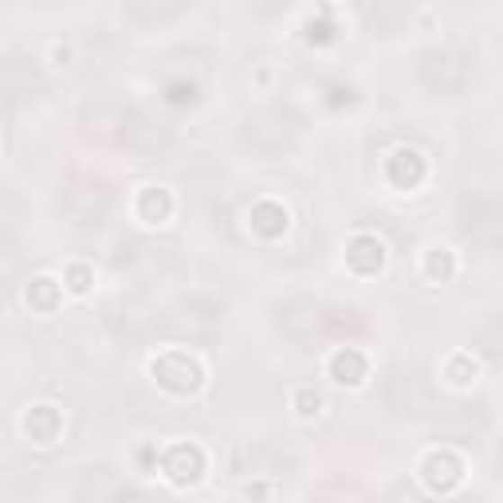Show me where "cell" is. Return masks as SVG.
I'll use <instances>...</instances> for the list:
<instances>
[{"instance_id": "6da1fadb", "label": "cell", "mask_w": 503, "mask_h": 503, "mask_svg": "<svg viewBox=\"0 0 503 503\" xmlns=\"http://www.w3.org/2000/svg\"><path fill=\"white\" fill-rule=\"evenodd\" d=\"M149 373H154V382L162 385V390L177 393V398H185V393H197L201 390V378H205L197 362H193L189 355H181V350H169V355L154 358Z\"/></svg>"}, {"instance_id": "7a4b0ae2", "label": "cell", "mask_w": 503, "mask_h": 503, "mask_svg": "<svg viewBox=\"0 0 503 503\" xmlns=\"http://www.w3.org/2000/svg\"><path fill=\"white\" fill-rule=\"evenodd\" d=\"M157 464H162V476L169 484L189 488L201 480V472H205V453H201L197 445H169Z\"/></svg>"}, {"instance_id": "3957f363", "label": "cell", "mask_w": 503, "mask_h": 503, "mask_svg": "<svg viewBox=\"0 0 503 503\" xmlns=\"http://www.w3.org/2000/svg\"><path fill=\"white\" fill-rule=\"evenodd\" d=\"M421 480L429 491H441L445 496V491H453L460 480H464V464H460L453 453H429L421 464Z\"/></svg>"}, {"instance_id": "277c9868", "label": "cell", "mask_w": 503, "mask_h": 503, "mask_svg": "<svg viewBox=\"0 0 503 503\" xmlns=\"http://www.w3.org/2000/svg\"><path fill=\"white\" fill-rule=\"evenodd\" d=\"M346 264H350V272H358V275L382 272L385 244L378 237H370V232H358V237H350V244H346Z\"/></svg>"}, {"instance_id": "5b68a950", "label": "cell", "mask_w": 503, "mask_h": 503, "mask_svg": "<svg viewBox=\"0 0 503 503\" xmlns=\"http://www.w3.org/2000/svg\"><path fill=\"white\" fill-rule=\"evenodd\" d=\"M385 177H390L398 189L421 185L425 181V157L417 154V149H393V154L385 157Z\"/></svg>"}, {"instance_id": "8992f818", "label": "cell", "mask_w": 503, "mask_h": 503, "mask_svg": "<svg viewBox=\"0 0 503 503\" xmlns=\"http://www.w3.org/2000/svg\"><path fill=\"white\" fill-rule=\"evenodd\" d=\"M366 355L362 350H355V346H338L335 355L327 358V373L335 378L338 385H362L366 382Z\"/></svg>"}, {"instance_id": "52a82bcc", "label": "cell", "mask_w": 503, "mask_h": 503, "mask_svg": "<svg viewBox=\"0 0 503 503\" xmlns=\"http://www.w3.org/2000/svg\"><path fill=\"white\" fill-rule=\"evenodd\" d=\"M59 429H63V417H59L56 405H28V413H24V433H28L36 445H56Z\"/></svg>"}, {"instance_id": "ba28073f", "label": "cell", "mask_w": 503, "mask_h": 503, "mask_svg": "<svg viewBox=\"0 0 503 503\" xmlns=\"http://www.w3.org/2000/svg\"><path fill=\"white\" fill-rule=\"evenodd\" d=\"M248 224H252L256 237L275 240V237H283V229H287V209L280 201H256L248 212Z\"/></svg>"}, {"instance_id": "9c48e42d", "label": "cell", "mask_w": 503, "mask_h": 503, "mask_svg": "<svg viewBox=\"0 0 503 503\" xmlns=\"http://www.w3.org/2000/svg\"><path fill=\"white\" fill-rule=\"evenodd\" d=\"M169 212H174V197H169L166 189L149 185V189L138 193V217H142L146 224H166Z\"/></svg>"}, {"instance_id": "30bf717a", "label": "cell", "mask_w": 503, "mask_h": 503, "mask_svg": "<svg viewBox=\"0 0 503 503\" xmlns=\"http://www.w3.org/2000/svg\"><path fill=\"white\" fill-rule=\"evenodd\" d=\"M59 295H63V283H56L51 275H40V280H31V283H28V292H24L28 307H31V311H40V315L56 311Z\"/></svg>"}, {"instance_id": "8fae6325", "label": "cell", "mask_w": 503, "mask_h": 503, "mask_svg": "<svg viewBox=\"0 0 503 503\" xmlns=\"http://www.w3.org/2000/svg\"><path fill=\"white\" fill-rule=\"evenodd\" d=\"M445 373H448V378H453L456 385H468V382H476L480 362H476L472 355H453V358H448V366H445Z\"/></svg>"}, {"instance_id": "7c38bea8", "label": "cell", "mask_w": 503, "mask_h": 503, "mask_svg": "<svg viewBox=\"0 0 503 503\" xmlns=\"http://www.w3.org/2000/svg\"><path fill=\"white\" fill-rule=\"evenodd\" d=\"M292 405H295V413L303 417V421H311V417H319V413H323V393H319V390H311V385H303V390H295Z\"/></svg>"}, {"instance_id": "4fadbf2b", "label": "cell", "mask_w": 503, "mask_h": 503, "mask_svg": "<svg viewBox=\"0 0 503 503\" xmlns=\"http://www.w3.org/2000/svg\"><path fill=\"white\" fill-rule=\"evenodd\" d=\"M453 272H456L453 252H448V248H433L429 260H425V275H429V280H448Z\"/></svg>"}, {"instance_id": "5bb4252c", "label": "cell", "mask_w": 503, "mask_h": 503, "mask_svg": "<svg viewBox=\"0 0 503 503\" xmlns=\"http://www.w3.org/2000/svg\"><path fill=\"white\" fill-rule=\"evenodd\" d=\"M91 283H94V275H91V267H87V264H71V267H67V275H63V287H67L71 295H87V292H91Z\"/></svg>"}, {"instance_id": "9a60e30c", "label": "cell", "mask_w": 503, "mask_h": 503, "mask_svg": "<svg viewBox=\"0 0 503 503\" xmlns=\"http://www.w3.org/2000/svg\"><path fill=\"white\" fill-rule=\"evenodd\" d=\"M166 99L177 103V106H181V103H193V83H189V87H185V83H174V87L166 91Z\"/></svg>"}, {"instance_id": "2e32d148", "label": "cell", "mask_w": 503, "mask_h": 503, "mask_svg": "<svg viewBox=\"0 0 503 503\" xmlns=\"http://www.w3.org/2000/svg\"><path fill=\"white\" fill-rule=\"evenodd\" d=\"M307 31H311V44H330V40H335V28L330 24H311Z\"/></svg>"}]
</instances>
